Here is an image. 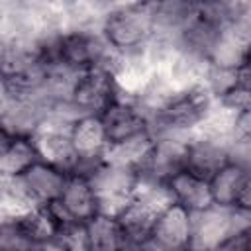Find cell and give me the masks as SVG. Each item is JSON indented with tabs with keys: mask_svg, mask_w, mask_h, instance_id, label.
<instances>
[{
	"mask_svg": "<svg viewBox=\"0 0 251 251\" xmlns=\"http://www.w3.org/2000/svg\"><path fill=\"white\" fill-rule=\"evenodd\" d=\"M216 106L218 100L202 82L176 88L155 112H151V133L192 135L204 126Z\"/></svg>",
	"mask_w": 251,
	"mask_h": 251,
	"instance_id": "1",
	"label": "cell"
},
{
	"mask_svg": "<svg viewBox=\"0 0 251 251\" xmlns=\"http://www.w3.org/2000/svg\"><path fill=\"white\" fill-rule=\"evenodd\" d=\"M153 2H122L110 4L104 12L100 33L108 45L120 55H141L155 37Z\"/></svg>",
	"mask_w": 251,
	"mask_h": 251,
	"instance_id": "2",
	"label": "cell"
},
{
	"mask_svg": "<svg viewBox=\"0 0 251 251\" xmlns=\"http://www.w3.org/2000/svg\"><path fill=\"white\" fill-rule=\"evenodd\" d=\"M122 94L120 82L108 69L92 67L75 76L71 104L80 116H100Z\"/></svg>",
	"mask_w": 251,
	"mask_h": 251,
	"instance_id": "3",
	"label": "cell"
},
{
	"mask_svg": "<svg viewBox=\"0 0 251 251\" xmlns=\"http://www.w3.org/2000/svg\"><path fill=\"white\" fill-rule=\"evenodd\" d=\"M251 216L237 212L235 208L210 206L208 210L192 214V249L210 251L220 241L235 231L247 229Z\"/></svg>",
	"mask_w": 251,
	"mask_h": 251,
	"instance_id": "4",
	"label": "cell"
},
{
	"mask_svg": "<svg viewBox=\"0 0 251 251\" xmlns=\"http://www.w3.org/2000/svg\"><path fill=\"white\" fill-rule=\"evenodd\" d=\"M100 120H102L110 145H116V143H122V141H127L131 137L151 131L149 112L143 108V104L137 98L126 94L124 90L100 114Z\"/></svg>",
	"mask_w": 251,
	"mask_h": 251,
	"instance_id": "5",
	"label": "cell"
},
{
	"mask_svg": "<svg viewBox=\"0 0 251 251\" xmlns=\"http://www.w3.org/2000/svg\"><path fill=\"white\" fill-rule=\"evenodd\" d=\"M88 180L94 186L100 214L118 216V212L133 200L137 171L106 161Z\"/></svg>",
	"mask_w": 251,
	"mask_h": 251,
	"instance_id": "6",
	"label": "cell"
},
{
	"mask_svg": "<svg viewBox=\"0 0 251 251\" xmlns=\"http://www.w3.org/2000/svg\"><path fill=\"white\" fill-rule=\"evenodd\" d=\"M71 127H73L71 122L59 120L47 114L31 137L39 153V161L53 165L65 171L67 175H71L76 165V155H75V147L71 139Z\"/></svg>",
	"mask_w": 251,
	"mask_h": 251,
	"instance_id": "7",
	"label": "cell"
},
{
	"mask_svg": "<svg viewBox=\"0 0 251 251\" xmlns=\"http://www.w3.org/2000/svg\"><path fill=\"white\" fill-rule=\"evenodd\" d=\"M190 135L153 133V147L139 167V175L167 182L176 173L186 171V149Z\"/></svg>",
	"mask_w": 251,
	"mask_h": 251,
	"instance_id": "8",
	"label": "cell"
},
{
	"mask_svg": "<svg viewBox=\"0 0 251 251\" xmlns=\"http://www.w3.org/2000/svg\"><path fill=\"white\" fill-rule=\"evenodd\" d=\"M231 139L216 137L204 131L192 133L186 149V171L210 180L216 173L229 165Z\"/></svg>",
	"mask_w": 251,
	"mask_h": 251,
	"instance_id": "9",
	"label": "cell"
},
{
	"mask_svg": "<svg viewBox=\"0 0 251 251\" xmlns=\"http://www.w3.org/2000/svg\"><path fill=\"white\" fill-rule=\"evenodd\" d=\"M151 243L159 251H186L192 247V214L171 204L159 216L151 231Z\"/></svg>",
	"mask_w": 251,
	"mask_h": 251,
	"instance_id": "10",
	"label": "cell"
},
{
	"mask_svg": "<svg viewBox=\"0 0 251 251\" xmlns=\"http://www.w3.org/2000/svg\"><path fill=\"white\" fill-rule=\"evenodd\" d=\"M55 204L76 224H86L100 214L92 182L78 175H69L67 184Z\"/></svg>",
	"mask_w": 251,
	"mask_h": 251,
	"instance_id": "11",
	"label": "cell"
},
{
	"mask_svg": "<svg viewBox=\"0 0 251 251\" xmlns=\"http://www.w3.org/2000/svg\"><path fill=\"white\" fill-rule=\"evenodd\" d=\"M167 186H169L173 204L184 208L190 214H196L214 206L210 182L190 171L176 173L173 178L167 180Z\"/></svg>",
	"mask_w": 251,
	"mask_h": 251,
	"instance_id": "12",
	"label": "cell"
},
{
	"mask_svg": "<svg viewBox=\"0 0 251 251\" xmlns=\"http://www.w3.org/2000/svg\"><path fill=\"white\" fill-rule=\"evenodd\" d=\"M155 35L173 39L178 43L184 27L196 18V2L190 0H167L151 4Z\"/></svg>",
	"mask_w": 251,
	"mask_h": 251,
	"instance_id": "13",
	"label": "cell"
},
{
	"mask_svg": "<svg viewBox=\"0 0 251 251\" xmlns=\"http://www.w3.org/2000/svg\"><path fill=\"white\" fill-rule=\"evenodd\" d=\"M39 163V153L31 137L2 133L0 137V176H20Z\"/></svg>",
	"mask_w": 251,
	"mask_h": 251,
	"instance_id": "14",
	"label": "cell"
},
{
	"mask_svg": "<svg viewBox=\"0 0 251 251\" xmlns=\"http://www.w3.org/2000/svg\"><path fill=\"white\" fill-rule=\"evenodd\" d=\"M84 241L86 251H120L126 237L116 216L98 214L84 224Z\"/></svg>",
	"mask_w": 251,
	"mask_h": 251,
	"instance_id": "15",
	"label": "cell"
},
{
	"mask_svg": "<svg viewBox=\"0 0 251 251\" xmlns=\"http://www.w3.org/2000/svg\"><path fill=\"white\" fill-rule=\"evenodd\" d=\"M161 212H157L155 208L141 204L137 200H131L126 208H122L116 216L126 241H145L151 237L153 226L157 222V216Z\"/></svg>",
	"mask_w": 251,
	"mask_h": 251,
	"instance_id": "16",
	"label": "cell"
},
{
	"mask_svg": "<svg viewBox=\"0 0 251 251\" xmlns=\"http://www.w3.org/2000/svg\"><path fill=\"white\" fill-rule=\"evenodd\" d=\"M151 147H153V133L147 131V133H141V135L131 137L127 141L110 145L106 161L114 163V165H120V167H127V169L139 171V167L147 159Z\"/></svg>",
	"mask_w": 251,
	"mask_h": 251,
	"instance_id": "17",
	"label": "cell"
},
{
	"mask_svg": "<svg viewBox=\"0 0 251 251\" xmlns=\"http://www.w3.org/2000/svg\"><path fill=\"white\" fill-rule=\"evenodd\" d=\"M243 176H245V171H241L239 167H235L231 163L227 167H224L220 173H216L208 180L210 182V192H212L214 206L233 208Z\"/></svg>",
	"mask_w": 251,
	"mask_h": 251,
	"instance_id": "18",
	"label": "cell"
},
{
	"mask_svg": "<svg viewBox=\"0 0 251 251\" xmlns=\"http://www.w3.org/2000/svg\"><path fill=\"white\" fill-rule=\"evenodd\" d=\"M218 104L224 110L231 112L233 116L241 118V116H245V114L251 112V90L241 88V86H233L227 94H224L218 100Z\"/></svg>",
	"mask_w": 251,
	"mask_h": 251,
	"instance_id": "19",
	"label": "cell"
},
{
	"mask_svg": "<svg viewBox=\"0 0 251 251\" xmlns=\"http://www.w3.org/2000/svg\"><path fill=\"white\" fill-rule=\"evenodd\" d=\"M229 163L245 173H251V137L235 135L229 147Z\"/></svg>",
	"mask_w": 251,
	"mask_h": 251,
	"instance_id": "20",
	"label": "cell"
},
{
	"mask_svg": "<svg viewBox=\"0 0 251 251\" xmlns=\"http://www.w3.org/2000/svg\"><path fill=\"white\" fill-rule=\"evenodd\" d=\"M210 251H249V237H247V229L235 231L229 237H226L224 241H220L216 247H212Z\"/></svg>",
	"mask_w": 251,
	"mask_h": 251,
	"instance_id": "21",
	"label": "cell"
},
{
	"mask_svg": "<svg viewBox=\"0 0 251 251\" xmlns=\"http://www.w3.org/2000/svg\"><path fill=\"white\" fill-rule=\"evenodd\" d=\"M233 208H235L237 212H241V214L251 216V173H245Z\"/></svg>",
	"mask_w": 251,
	"mask_h": 251,
	"instance_id": "22",
	"label": "cell"
},
{
	"mask_svg": "<svg viewBox=\"0 0 251 251\" xmlns=\"http://www.w3.org/2000/svg\"><path fill=\"white\" fill-rule=\"evenodd\" d=\"M120 251H159V249L151 243V239H145V241H126Z\"/></svg>",
	"mask_w": 251,
	"mask_h": 251,
	"instance_id": "23",
	"label": "cell"
},
{
	"mask_svg": "<svg viewBox=\"0 0 251 251\" xmlns=\"http://www.w3.org/2000/svg\"><path fill=\"white\" fill-rule=\"evenodd\" d=\"M237 86L251 90V65H243L237 71Z\"/></svg>",
	"mask_w": 251,
	"mask_h": 251,
	"instance_id": "24",
	"label": "cell"
},
{
	"mask_svg": "<svg viewBox=\"0 0 251 251\" xmlns=\"http://www.w3.org/2000/svg\"><path fill=\"white\" fill-rule=\"evenodd\" d=\"M235 135H249L251 137V112L237 118V126H235Z\"/></svg>",
	"mask_w": 251,
	"mask_h": 251,
	"instance_id": "25",
	"label": "cell"
},
{
	"mask_svg": "<svg viewBox=\"0 0 251 251\" xmlns=\"http://www.w3.org/2000/svg\"><path fill=\"white\" fill-rule=\"evenodd\" d=\"M4 251H35L33 247H18V249H4Z\"/></svg>",
	"mask_w": 251,
	"mask_h": 251,
	"instance_id": "26",
	"label": "cell"
},
{
	"mask_svg": "<svg viewBox=\"0 0 251 251\" xmlns=\"http://www.w3.org/2000/svg\"><path fill=\"white\" fill-rule=\"evenodd\" d=\"M245 65H251V41H249V47H247V61Z\"/></svg>",
	"mask_w": 251,
	"mask_h": 251,
	"instance_id": "27",
	"label": "cell"
},
{
	"mask_svg": "<svg viewBox=\"0 0 251 251\" xmlns=\"http://www.w3.org/2000/svg\"><path fill=\"white\" fill-rule=\"evenodd\" d=\"M247 237H249V251H251V224H249V227H247Z\"/></svg>",
	"mask_w": 251,
	"mask_h": 251,
	"instance_id": "28",
	"label": "cell"
},
{
	"mask_svg": "<svg viewBox=\"0 0 251 251\" xmlns=\"http://www.w3.org/2000/svg\"><path fill=\"white\" fill-rule=\"evenodd\" d=\"M186 251H198V249H192V247H190V249H186Z\"/></svg>",
	"mask_w": 251,
	"mask_h": 251,
	"instance_id": "29",
	"label": "cell"
}]
</instances>
